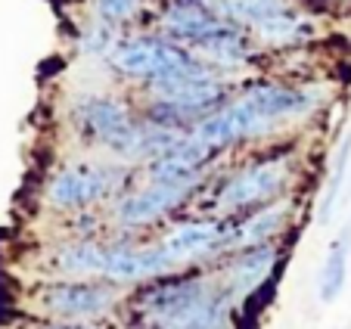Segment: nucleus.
I'll return each instance as SVG.
<instances>
[{"label": "nucleus", "mask_w": 351, "mask_h": 329, "mask_svg": "<svg viewBox=\"0 0 351 329\" xmlns=\"http://www.w3.org/2000/svg\"><path fill=\"white\" fill-rule=\"evenodd\" d=\"M230 304L233 298L221 280L184 270L143 283V289L131 298L137 323L149 329H224Z\"/></svg>", "instance_id": "obj_1"}, {"label": "nucleus", "mask_w": 351, "mask_h": 329, "mask_svg": "<svg viewBox=\"0 0 351 329\" xmlns=\"http://www.w3.org/2000/svg\"><path fill=\"white\" fill-rule=\"evenodd\" d=\"M298 174L295 152H271L245 162L218 184L212 196V215H245V211L283 199L292 193Z\"/></svg>", "instance_id": "obj_2"}, {"label": "nucleus", "mask_w": 351, "mask_h": 329, "mask_svg": "<svg viewBox=\"0 0 351 329\" xmlns=\"http://www.w3.org/2000/svg\"><path fill=\"white\" fill-rule=\"evenodd\" d=\"M75 127L87 143L112 152L119 162H140L143 152V115L119 97L109 93H90L75 103Z\"/></svg>", "instance_id": "obj_3"}, {"label": "nucleus", "mask_w": 351, "mask_h": 329, "mask_svg": "<svg viewBox=\"0 0 351 329\" xmlns=\"http://www.w3.org/2000/svg\"><path fill=\"white\" fill-rule=\"evenodd\" d=\"M128 168L112 162H69L44 184V202L53 211H87L125 193Z\"/></svg>", "instance_id": "obj_4"}, {"label": "nucleus", "mask_w": 351, "mask_h": 329, "mask_svg": "<svg viewBox=\"0 0 351 329\" xmlns=\"http://www.w3.org/2000/svg\"><path fill=\"white\" fill-rule=\"evenodd\" d=\"M106 62L115 75L131 81H143V84L174 78V75H184L199 66H206L190 47L178 44V40L165 38V34H137V38L119 40Z\"/></svg>", "instance_id": "obj_5"}, {"label": "nucleus", "mask_w": 351, "mask_h": 329, "mask_svg": "<svg viewBox=\"0 0 351 329\" xmlns=\"http://www.w3.org/2000/svg\"><path fill=\"white\" fill-rule=\"evenodd\" d=\"M206 180L208 174H199V178H162V180L146 178L143 186L115 196L112 205H109V215H112V221L121 230H143V227L159 224L162 217L184 208Z\"/></svg>", "instance_id": "obj_6"}, {"label": "nucleus", "mask_w": 351, "mask_h": 329, "mask_svg": "<svg viewBox=\"0 0 351 329\" xmlns=\"http://www.w3.org/2000/svg\"><path fill=\"white\" fill-rule=\"evenodd\" d=\"M121 286L106 277H62L38 289V304L56 320H97L119 304Z\"/></svg>", "instance_id": "obj_7"}, {"label": "nucleus", "mask_w": 351, "mask_h": 329, "mask_svg": "<svg viewBox=\"0 0 351 329\" xmlns=\"http://www.w3.org/2000/svg\"><path fill=\"white\" fill-rule=\"evenodd\" d=\"M233 215H202L174 221L159 236V245L178 270L202 264L208 258H218L230 252L233 236Z\"/></svg>", "instance_id": "obj_8"}, {"label": "nucleus", "mask_w": 351, "mask_h": 329, "mask_svg": "<svg viewBox=\"0 0 351 329\" xmlns=\"http://www.w3.org/2000/svg\"><path fill=\"white\" fill-rule=\"evenodd\" d=\"M156 25H159V34L190 47V50H199L208 40L239 28L215 7V0H165Z\"/></svg>", "instance_id": "obj_9"}, {"label": "nucleus", "mask_w": 351, "mask_h": 329, "mask_svg": "<svg viewBox=\"0 0 351 329\" xmlns=\"http://www.w3.org/2000/svg\"><path fill=\"white\" fill-rule=\"evenodd\" d=\"M171 258L162 252L159 243H137V239H115L106 243V264L103 277L119 286H143L159 277L174 273Z\"/></svg>", "instance_id": "obj_10"}, {"label": "nucleus", "mask_w": 351, "mask_h": 329, "mask_svg": "<svg viewBox=\"0 0 351 329\" xmlns=\"http://www.w3.org/2000/svg\"><path fill=\"white\" fill-rule=\"evenodd\" d=\"M239 97L249 103V109L258 115V121L267 127V131L314 112V97L298 84L252 81V84H245L243 90H239Z\"/></svg>", "instance_id": "obj_11"}, {"label": "nucleus", "mask_w": 351, "mask_h": 329, "mask_svg": "<svg viewBox=\"0 0 351 329\" xmlns=\"http://www.w3.org/2000/svg\"><path fill=\"white\" fill-rule=\"evenodd\" d=\"M295 215V196H283L274 199L267 205L245 211V215H233V236H230V252L239 249H252V245H265V243H277V236H283L286 227L292 224ZM227 252V255H230Z\"/></svg>", "instance_id": "obj_12"}, {"label": "nucleus", "mask_w": 351, "mask_h": 329, "mask_svg": "<svg viewBox=\"0 0 351 329\" xmlns=\"http://www.w3.org/2000/svg\"><path fill=\"white\" fill-rule=\"evenodd\" d=\"M277 258H280L277 243H265V245H252V249L230 252V261H227L224 277H221L227 295H230L233 302H243V298L255 295V292L267 283Z\"/></svg>", "instance_id": "obj_13"}, {"label": "nucleus", "mask_w": 351, "mask_h": 329, "mask_svg": "<svg viewBox=\"0 0 351 329\" xmlns=\"http://www.w3.org/2000/svg\"><path fill=\"white\" fill-rule=\"evenodd\" d=\"M106 243L99 239H69L50 252V267L60 277H103Z\"/></svg>", "instance_id": "obj_14"}, {"label": "nucleus", "mask_w": 351, "mask_h": 329, "mask_svg": "<svg viewBox=\"0 0 351 329\" xmlns=\"http://www.w3.org/2000/svg\"><path fill=\"white\" fill-rule=\"evenodd\" d=\"M348 264H351V224L332 236L324 261L317 270V298L324 304H332L345 292L348 283Z\"/></svg>", "instance_id": "obj_15"}, {"label": "nucleus", "mask_w": 351, "mask_h": 329, "mask_svg": "<svg viewBox=\"0 0 351 329\" xmlns=\"http://www.w3.org/2000/svg\"><path fill=\"white\" fill-rule=\"evenodd\" d=\"M317 34V25L308 13H302L298 7H289L283 13L271 16L267 22H261L252 32V38L265 47H298Z\"/></svg>", "instance_id": "obj_16"}, {"label": "nucleus", "mask_w": 351, "mask_h": 329, "mask_svg": "<svg viewBox=\"0 0 351 329\" xmlns=\"http://www.w3.org/2000/svg\"><path fill=\"white\" fill-rule=\"evenodd\" d=\"M348 158H351V140H342L336 152V162L330 168V178H326V190H324V199L317 205V221L326 224L332 217V208H336V199L342 193V184H345V174H348Z\"/></svg>", "instance_id": "obj_17"}, {"label": "nucleus", "mask_w": 351, "mask_h": 329, "mask_svg": "<svg viewBox=\"0 0 351 329\" xmlns=\"http://www.w3.org/2000/svg\"><path fill=\"white\" fill-rule=\"evenodd\" d=\"M115 44H119L115 25L97 19V16H93V22L81 32V50H84L87 56H103V60H109V53L115 50Z\"/></svg>", "instance_id": "obj_18"}, {"label": "nucleus", "mask_w": 351, "mask_h": 329, "mask_svg": "<svg viewBox=\"0 0 351 329\" xmlns=\"http://www.w3.org/2000/svg\"><path fill=\"white\" fill-rule=\"evenodd\" d=\"M143 10V0H93V16L109 25H128Z\"/></svg>", "instance_id": "obj_19"}, {"label": "nucleus", "mask_w": 351, "mask_h": 329, "mask_svg": "<svg viewBox=\"0 0 351 329\" xmlns=\"http://www.w3.org/2000/svg\"><path fill=\"white\" fill-rule=\"evenodd\" d=\"M44 329H87V326H44Z\"/></svg>", "instance_id": "obj_20"}, {"label": "nucleus", "mask_w": 351, "mask_h": 329, "mask_svg": "<svg viewBox=\"0 0 351 329\" xmlns=\"http://www.w3.org/2000/svg\"><path fill=\"white\" fill-rule=\"evenodd\" d=\"M326 3H348V0H326Z\"/></svg>", "instance_id": "obj_21"}, {"label": "nucleus", "mask_w": 351, "mask_h": 329, "mask_svg": "<svg viewBox=\"0 0 351 329\" xmlns=\"http://www.w3.org/2000/svg\"><path fill=\"white\" fill-rule=\"evenodd\" d=\"M140 329H149V326H140Z\"/></svg>", "instance_id": "obj_22"}]
</instances>
